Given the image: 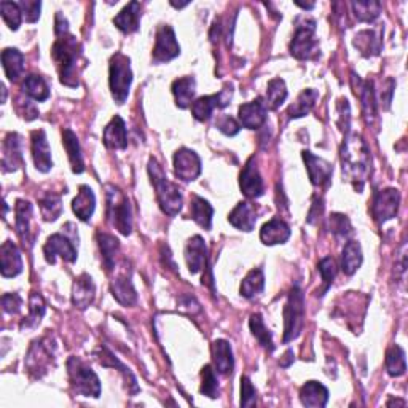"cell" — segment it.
Wrapping results in <instances>:
<instances>
[{"instance_id": "1", "label": "cell", "mask_w": 408, "mask_h": 408, "mask_svg": "<svg viewBox=\"0 0 408 408\" xmlns=\"http://www.w3.org/2000/svg\"><path fill=\"white\" fill-rule=\"evenodd\" d=\"M340 158L343 177L361 193L370 174V150L361 134H348L340 149Z\"/></svg>"}, {"instance_id": "2", "label": "cell", "mask_w": 408, "mask_h": 408, "mask_svg": "<svg viewBox=\"0 0 408 408\" xmlns=\"http://www.w3.org/2000/svg\"><path fill=\"white\" fill-rule=\"evenodd\" d=\"M56 42L51 47V56L56 62L57 72L61 76V83L69 88H76L79 83V69L76 62L81 55V47L79 40L69 32L61 35H56Z\"/></svg>"}, {"instance_id": "3", "label": "cell", "mask_w": 408, "mask_h": 408, "mask_svg": "<svg viewBox=\"0 0 408 408\" xmlns=\"http://www.w3.org/2000/svg\"><path fill=\"white\" fill-rule=\"evenodd\" d=\"M149 176L152 178L153 187L157 190V200L159 208H162L164 214L171 217L177 215L182 210L183 204L181 188L169 181L155 158H150L149 162Z\"/></svg>"}, {"instance_id": "4", "label": "cell", "mask_w": 408, "mask_h": 408, "mask_svg": "<svg viewBox=\"0 0 408 408\" xmlns=\"http://www.w3.org/2000/svg\"><path fill=\"white\" fill-rule=\"evenodd\" d=\"M106 201H107V219L112 227L118 230L121 234L130 236L132 230V212L130 200L123 191L115 185H106Z\"/></svg>"}, {"instance_id": "5", "label": "cell", "mask_w": 408, "mask_h": 408, "mask_svg": "<svg viewBox=\"0 0 408 408\" xmlns=\"http://www.w3.org/2000/svg\"><path fill=\"white\" fill-rule=\"evenodd\" d=\"M132 83L131 60L123 53H115L108 67V85H110L112 98L117 104H125L130 96Z\"/></svg>"}, {"instance_id": "6", "label": "cell", "mask_w": 408, "mask_h": 408, "mask_svg": "<svg viewBox=\"0 0 408 408\" xmlns=\"http://www.w3.org/2000/svg\"><path fill=\"white\" fill-rule=\"evenodd\" d=\"M290 53L300 61H308L319 53V40L316 38V21L311 18L298 19L295 34L290 42Z\"/></svg>"}, {"instance_id": "7", "label": "cell", "mask_w": 408, "mask_h": 408, "mask_svg": "<svg viewBox=\"0 0 408 408\" xmlns=\"http://www.w3.org/2000/svg\"><path fill=\"white\" fill-rule=\"evenodd\" d=\"M284 343L297 340L305 324V295L298 285H293L284 306Z\"/></svg>"}, {"instance_id": "8", "label": "cell", "mask_w": 408, "mask_h": 408, "mask_svg": "<svg viewBox=\"0 0 408 408\" xmlns=\"http://www.w3.org/2000/svg\"><path fill=\"white\" fill-rule=\"evenodd\" d=\"M67 373L70 378L74 391L85 397L98 399L101 395V381L91 368L85 362L76 357H69L67 361Z\"/></svg>"}, {"instance_id": "9", "label": "cell", "mask_w": 408, "mask_h": 408, "mask_svg": "<svg viewBox=\"0 0 408 408\" xmlns=\"http://www.w3.org/2000/svg\"><path fill=\"white\" fill-rule=\"evenodd\" d=\"M55 359L53 346L48 341V338H40L30 344L29 353L26 356V367H28L32 375H35L37 378L48 372L50 363Z\"/></svg>"}, {"instance_id": "10", "label": "cell", "mask_w": 408, "mask_h": 408, "mask_svg": "<svg viewBox=\"0 0 408 408\" xmlns=\"http://www.w3.org/2000/svg\"><path fill=\"white\" fill-rule=\"evenodd\" d=\"M181 55V45H178L174 29L171 26H159L157 30L155 48H153V61L168 62Z\"/></svg>"}, {"instance_id": "11", "label": "cell", "mask_w": 408, "mask_h": 408, "mask_svg": "<svg viewBox=\"0 0 408 408\" xmlns=\"http://www.w3.org/2000/svg\"><path fill=\"white\" fill-rule=\"evenodd\" d=\"M399 206H400V193L397 188H385L378 191L372 206L375 220L378 223H385L394 219L399 212Z\"/></svg>"}, {"instance_id": "12", "label": "cell", "mask_w": 408, "mask_h": 408, "mask_svg": "<svg viewBox=\"0 0 408 408\" xmlns=\"http://www.w3.org/2000/svg\"><path fill=\"white\" fill-rule=\"evenodd\" d=\"M232 94V86H225L219 94L203 96V98L196 99L193 104H191V113H193V117L198 121H208L215 108H223L230 104Z\"/></svg>"}, {"instance_id": "13", "label": "cell", "mask_w": 408, "mask_h": 408, "mask_svg": "<svg viewBox=\"0 0 408 408\" xmlns=\"http://www.w3.org/2000/svg\"><path fill=\"white\" fill-rule=\"evenodd\" d=\"M45 259L50 265L56 264V257H61L67 264H75L76 261V249L74 242H70L69 238L64 234H51L43 246Z\"/></svg>"}, {"instance_id": "14", "label": "cell", "mask_w": 408, "mask_h": 408, "mask_svg": "<svg viewBox=\"0 0 408 408\" xmlns=\"http://www.w3.org/2000/svg\"><path fill=\"white\" fill-rule=\"evenodd\" d=\"M176 176L183 182L196 181L201 174V158L190 149H181L174 155Z\"/></svg>"}, {"instance_id": "15", "label": "cell", "mask_w": 408, "mask_h": 408, "mask_svg": "<svg viewBox=\"0 0 408 408\" xmlns=\"http://www.w3.org/2000/svg\"><path fill=\"white\" fill-rule=\"evenodd\" d=\"M239 187L244 196L251 198V200L264 195V178L260 176L255 157L249 158L246 166L242 168L239 176Z\"/></svg>"}, {"instance_id": "16", "label": "cell", "mask_w": 408, "mask_h": 408, "mask_svg": "<svg viewBox=\"0 0 408 408\" xmlns=\"http://www.w3.org/2000/svg\"><path fill=\"white\" fill-rule=\"evenodd\" d=\"M351 81H353V88L356 96H359L361 104H362V112L366 121L370 125L373 123V120L376 118V98L373 91L372 81H363L359 79V75H356L354 72L351 74Z\"/></svg>"}, {"instance_id": "17", "label": "cell", "mask_w": 408, "mask_h": 408, "mask_svg": "<svg viewBox=\"0 0 408 408\" xmlns=\"http://www.w3.org/2000/svg\"><path fill=\"white\" fill-rule=\"evenodd\" d=\"M23 164V140L16 132H8L2 145V169L4 172L16 171Z\"/></svg>"}, {"instance_id": "18", "label": "cell", "mask_w": 408, "mask_h": 408, "mask_svg": "<svg viewBox=\"0 0 408 408\" xmlns=\"http://www.w3.org/2000/svg\"><path fill=\"white\" fill-rule=\"evenodd\" d=\"M303 159L306 163V169H308V176L312 185H316V187H324V185H327L330 182L332 174H334V166L329 162H325L324 158L312 155L308 150L303 152Z\"/></svg>"}, {"instance_id": "19", "label": "cell", "mask_w": 408, "mask_h": 408, "mask_svg": "<svg viewBox=\"0 0 408 408\" xmlns=\"http://www.w3.org/2000/svg\"><path fill=\"white\" fill-rule=\"evenodd\" d=\"M185 261L191 274H196L208 268V247L201 236H193L185 246Z\"/></svg>"}, {"instance_id": "20", "label": "cell", "mask_w": 408, "mask_h": 408, "mask_svg": "<svg viewBox=\"0 0 408 408\" xmlns=\"http://www.w3.org/2000/svg\"><path fill=\"white\" fill-rule=\"evenodd\" d=\"M268 108L261 98L246 102L239 107V121L247 130H259L265 125Z\"/></svg>"}, {"instance_id": "21", "label": "cell", "mask_w": 408, "mask_h": 408, "mask_svg": "<svg viewBox=\"0 0 408 408\" xmlns=\"http://www.w3.org/2000/svg\"><path fill=\"white\" fill-rule=\"evenodd\" d=\"M32 158H34L35 168L40 172H48L53 168L51 149L43 130L32 131Z\"/></svg>"}, {"instance_id": "22", "label": "cell", "mask_w": 408, "mask_h": 408, "mask_svg": "<svg viewBox=\"0 0 408 408\" xmlns=\"http://www.w3.org/2000/svg\"><path fill=\"white\" fill-rule=\"evenodd\" d=\"M0 271L4 278H15L23 271V259L21 252L16 247L15 242L5 241L0 247Z\"/></svg>"}, {"instance_id": "23", "label": "cell", "mask_w": 408, "mask_h": 408, "mask_svg": "<svg viewBox=\"0 0 408 408\" xmlns=\"http://www.w3.org/2000/svg\"><path fill=\"white\" fill-rule=\"evenodd\" d=\"M30 220H32V204L26 200H18L15 206V227L19 239H21L23 244L28 247L34 244Z\"/></svg>"}, {"instance_id": "24", "label": "cell", "mask_w": 408, "mask_h": 408, "mask_svg": "<svg viewBox=\"0 0 408 408\" xmlns=\"http://www.w3.org/2000/svg\"><path fill=\"white\" fill-rule=\"evenodd\" d=\"M94 297H96V285L93 283V278L86 273L80 274L72 285V303L76 308L85 310L94 302Z\"/></svg>"}, {"instance_id": "25", "label": "cell", "mask_w": 408, "mask_h": 408, "mask_svg": "<svg viewBox=\"0 0 408 408\" xmlns=\"http://www.w3.org/2000/svg\"><path fill=\"white\" fill-rule=\"evenodd\" d=\"M104 145L110 150H125L128 147L126 123L121 117H113L104 130Z\"/></svg>"}, {"instance_id": "26", "label": "cell", "mask_w": 408, "mask_h": 408, "mask_svg": "<svg viewBox=\"0 0 408 408\" xmlns=\"http://www.w3.org/2000/svg\"><path fill=\"white\" fill-rule=\"evenodd\" d=\"M289 238H290V228L280 219H273L270 222H266L260 230V239L266 246L284 244Z\"/></svg>"}, {"instance_id": "27", "label": "cell", "mask_w": 408, "mask_h": 408, "mask_svg": "<svg viewBox=\"0 0 408 408\" xmlns=\"http://www.w3.org/2000/svg\"><path fill=\"white\" fill-rule=\"evenodd\" d=\"M300 400L305 407L322 408L329 402V389L317 381H308L300 389Z\"/></svg>"}, {"instance_id": "28", "label": "cell", "mask_w": 408, "mask_h": 408, "mask_svg": "<svg viewBox=\"0 0 408 408\" xmlns=\"http://www.w3.org/2000/svg\"><path fill=\"white\" fill-rule=\"evenodd\" d=\"M228 222L232 223L234 228L241 230V232H252L255 223H257V214L255 209L249 203H239L236 204V208L230 212Z\"/></svg>"}, {"instance_id": "29", "label": "cell", "mask_w": 408, "mask_h": 408, "mask_svg": "<svg viewBox=\"0 0 408 408\" xmlns=\"http://www.w3.org/2000/svg\"><path fill=\"white\" fill-rule=\"evenodd\" d=\"M62 144L64 149L67 152L70 166H72V171L75 174H81L85 171V162H83V155H81V149H80V142L76 134L72 130H64L62 131Z\"/></svg>"}, {"instance_id": "30", "label": "cell", "mask_w": 408, "mask_h": 408, "mask_svg": "<svg viewBox=\"0 0 408 408\" xmlns=\"http://www.w3.org/2000/svg\"><path fill=\"white\" fill-rule=\"evenodd\" d=\"M212 359L215 370L222 375H228L233 372L234 357L230 343L227 340H215L212 343Z\"/></svg>"}, {"instance_id": "31", "label": "cell", "mask_w": 408, "mask_h": 408, "mask_svg": "<svg viewBox=\"0 0 408 408\" xmlns=\"http://www.w3.org/2000/svg\"><path fill=\"white\" fill-rule=\"evenodd\" d=\"M72 209L75 215L83 222H88L93 217L96 209V196L88 185H81L80 187L79 193H76L75 200L72 201Z\"/></svg>"}, {"instance_id": "32", "label": "cell", "mask_w": 408, "mask_h": 408, "mask_svg": "<svg viewBox=\"0 0 408 408\" xmlns=\"http://www.w3.org/2000/svg\"><path fill=\"white\" fill-rule=\"evenodd\" d=\"M139 19H140V4L130 2L117 16L113 18V24L117 26V29H120L123 34H132V32H136L139 29Z\"/></svg>"}, {"instance_id": "33", "label": "cell", "mask_w": 408, "mask_h": 408, "mask_svg": "<svg viewBox=\"0 0 408 408\" xmlns=\"http://www.w3.org/2000/svg\"><path fill=\"white\" fill-rule=\"evenodd\" d=\"M172 94L176 98V104L178 108H187L193 102V96L196 93V81L193 76H182L172 83Z\"/></svg>"}, {"instance_id": "34", "label": "cell", "mask_w": 408, "mask_h": 408, "mask_svg": "<svg viewBox=\"0 0 408 408\" xmlns=\"http://www.w3.org/2000/svg\"><path fill=\"white\" fill-rule=\"evenodd\" d=\"M112 295L120 305L123 306H132L137 302V293L131 279L128 276H118L112 280Z\"/></svg>"}, {"instance_id": "35", "label": "cell", "mask_w": 408, "mask_h": 408, "mask_svg": "<svg viewBox=\"0 0 408 408\" xmlns=\"http://www.w3.org/2000/svg\"><path fill=\"white\" fill-rule=\"evenodd\" d=\"M2 66L10 81L19 80L24 72V55L16 48H5L2 51Z\"/></svg>"}, {"instance_id": "36", "label": "cell", "mask_w": 408, "mask_h": 408, "mask_svg": "<svg viewBox=\"0 0 408 408\" xmlns=\"http://www.w3.org/2000/svg\"><path fill=\"white\" fill-rule=\"evenodd\" d=\"M381 37L376 34L375 30H361L359 34H356L354 37V47L361 51L362 56L372 57L378 56L381 51Z\"/></svg>"}, {"instance_id": "37", "label": "cell", "mask_w": 408, "mask_h": 408, "mask_svg": "<svg viewBox=\"0 0 408 408\" xmlns=\"http://www.w3.org/2000/svg\"><path fill=\"white\" fill-rule=\"evenodd\" d=\"M363 255L361 244L357 241H349L346 242V246L343 247L341 252V270L348 276H353V274L359 270L362 265Z\"/></svg>"}, {"instance_id": "38", "label": "cell", "mask_w": 408, "mask_h": 408, "mask_svg": "<svg viewBox=\"0 0 408 408\" xmlns=\"http://www.w3.org/2000/svg\"><path fill=\"white\" fill-rule=\"evenodd\" d=\"M190 215H191V219H193L201 228L210 230V227H212L214 208L210 206L209 201L204 200V198L196 196V195L191 198Z\"/></svg>"}, {"instance_id": "39", "label": "cell", "mask_w": 408, "mask_h": 408, "mask_svg": "<svg viewBox=\"0 0 408 408\" xmlns=\"http://www.w3.org/2000/svg\"><path fill=\"white\" fill-rule=\"evenodd\" d=\"M317 99H319V93L316 91V89H312V88L303 89L297 98V101L289 107L287 115H289L290 120L305 117V115H308L312 110V107H314Z\"/></svg>"}, {"instance_id": "40", "label": "cell", "mask_w": 408, "mask_h": 408, "mask_svg": "<svg viewBox=\"0 0 408 408\" xmlns=\"http://www.w3.org/2000/svg\"><path fill=\"white\" fill-rule=\"evenodd\" d=\"M98 244L102 254V264H104L107 271H112L115 265V257H117L120 249L118 239L112 234L98 233Z\"/></svg>"}, {"instance_id": "41", "label": "cell", "mask_w": 408, "mask_h": 408, "mask_svg": "<svg viewBox=\"0 0 408 408\" xmlns=\"http://www.w3.org/2000/svg\"><path fill=\"white\" fill-rule=\"evenodd\" d=\"M265 289V274L261 268H255L247 276L242 279L239 292L244 298H254Z\"/></svg>"}, {"instance_id": "42", "label": "cell", "mask_w": 408, "mask_h": 408, "mask_svg": "<svg viewBox=\"0 0 408 408\" xmlns=\"http://www.w3.org/2000/svg\"><path fill=\"white\" fill-rule=\"evenodd\" d=\"M386 370L389 375L394 376V378H399V376L405 375L407 372L405 351L402 349L399 344H394V346L386 351Z\"/></svg>"}, {"instance_id": "43", "label": "cell", "mask_w": 408, "mask_h": 408, "mask_svg": "<svg viewBox=\"0 0 408 408\" xmlns=\"http://www.w3.org/2000/svg\"><path fill=\"white\" fill-rule=\"evenodd\" d=\"M23 89H24V93L29 96V98L35 99L38 102L47 101L50 98V88H48L47 81H45L43 76H40V75L30 74V75L26 76V80L23 83Z\"/></svg>"}, {"instance_id": "44", "label": "cell", "mask_w": 408, "mask_h": 408, "mask_svg": "<svg viewBox=\"0 0 408 408\" xmlns=\"http://www.w3.org/2000/svg\"><path fill=\"white\" fill-rule=\"evenodd\" d=\"M45 311H47V306H45V302L40 293H30V298H29V316L24 319L21 322V329H32V327H37L38 324H40L42 317L45 316Z\"/></svg>"}, {"instance_id": "45", "label": "cell", "mask_w": 408, "mask_h": 408, "mask_svg": "<svg viewBox=\"0 0 408 408\" xmlns=\"http://www.w3.org/2000/svg\"><path fill=\"white\" fill-rule=\"evenodd\" d=\"M285 99H287V86L284 80L273 79L270 83H268V88H266V101H265L266 108L276 110V108H279L284 104Z\"/></svg>"}, {"instance_id": "46", "label": "cell", "mask_w": 408, "mask_h": 408, "mask_svg": "<svg viewBox=\"0 0 408 408\" xmlns=\"http://www.w3.org/2000/svg\"><path fill=\"white\" fill-rule=\"evenodd\" d=\"M354 16L361 23H372L381 13V4L376 0H361V2L351 4Z\"/></svg>"}, {"instance_id": "47", "label": "cell", "mask_w": 408, "mask_h": 408, "mask_svg": "<svg viewBox=\"0 0 408 408\" xmlns=\"http://www.w3.org/2000/svg\"><path fill=\"white\" fill-rule=\"evenodd\" d=\"M249 327H251L252 335L257 338L259 343L264 346L268 353H273L274 351V343H273V336L270 334V330L266 329V325L264 322V319L259 314H252L251 319H249Z\"/></svg>"}, {"instance_id": "48", "label": "cell", "mask_w": 408, "mask_h": 408, "mask_svg": "<svg viewBox=\"0 0 408 408\" xmlns=\"http://www.w3.org/2000/svg\"><path fill=\"white\" fill-rule=\"evenodd\" d=\"M38 204H40V212L43 219L47 222H55L57 220V217H61L62 214V200L60 195L47 193L38 200Z\"/></svg>"}, {"instance_id": "49", "label": "cell", "mask_w": 408, "mask_h": 408, "mask_svg": "<svg viewBox=\"0 0 408 408\" xmlns=\"http://www.w3.org/2000/svg\"><path fill=\"white\" fill-rule=\"evenodd\" d=\"M98 359H99V362L102 363V366L120 368V372L125 375L126 381H130V386L132 387V391H134V392L139 391L137 381H136V378H134V375L130 372V368L125 367L123 363H121V362L117 359V357H115L107 348H101V349L98 351Z\"/></svg>"}, {"instance_id": "50", "label": "cell", "mask_w": 408, "mask_h": 408, "mask_svg": "<svg viewBox=\"0 0 408 408\" xmlns=\"http://www.w3.org/2000/svg\"><path fill=\"white\" fill-rule=\"evenodd\" d=\"M0 15H2L4 21L11 30H18L19 26L23 21V11L19 8V5L15 2H0Z\"/></svg>"}, {"instance_id": "51", "label": "cell", "mask_w": 408, "mask_h": 408, "mask_svg": "<svg viewBox=\"0 0 408 408\" xmlns=\"http://www.w3.org/2000/svg\"><path fill=\"white\" fill-rule=\"evenodd\" d=\"M200 392L210 399L219 397V381H217L215 370L210 366H204L201 370V387Z\"/></svg>"}, {"instance_id": "52", "label": "cell", "mask_w": 408, "mask_h": 408, "mask_svg": "<svg viewBox=\"0 0 408 408\" xmlns=\"http://www.w3.org/2000/svg\"><path fill=\"white\" fill-rule=\"evenodd\" d=\"M319 273H321V278H322V283H324V289L321 290L319 295H324V293L330 289V285L334 284V279L336 276L335 260L332 257L322 259L321 261H319Z\"/></svg>"}, {"instance_id": "53", "label": "cell", "mask_w": 408, "mask_h": 408, "mask_svg": "<svg viewBox=\"0 0 408 408\" xmlns=\"http://www.w3.org/2000/svg\"><path fill=\"white\" fill-rule=\"evenodd\" d=\"M330 230H332V233L338 236V238H348L351 232H353L349 219L343 214H332Z\"/></svg>"}, {"instance_id": "54", "label": "cell", "mask_w": 408, "mask_h": 408, "mask_svg": "<svg viewBox=\"0 0 408 408\" xmlns=\"http://www.w3.org/2000/svg\"><path fill=\"white\" fill-rule=\"evenodd\" d=\"M257 404V391L247 376L241 378V407H254Z\"/></svg>"}, {"instance_id": "55", "label": "cell", "mask_w": 408, "mask_h": 408, "mask_svg": "<svg viewBox=\"0 0 408 408\" xmlns=\"http://www.w3.org/2000/svg\"><path fill=\"white\" fill-rule=\"evenodd\" d=\"M19 8L23 11V16L26 18L28 23H35L40 18V8H42V2H32V0H21L18 2Z\"/></svg>"}, {"instance_id": "56", "label": "cell", "mask_w": 408, "mask_h": 408, "mask_svg": "<svg viewBox=\"0 0 408 408\" xmlns=\"http://www.w3.org/2000/svg\"><path fill=\"white\" fill-rule=\"evenodd\" d=\"M21 306L23 298L18 293H5V295H2V308L6 314H18L21 311Z\"/></svg>"}, {"instance_id": "57", "label": "cell", "mask_w": 408, "mask_h": 408, "mask_svg": "<svg viewBox=\"0 0 408 408\" xmlns=\"http://www.w3.org/2000/svg\"><path fill=\"white\" fill-rule=\"evenodd\" d=\"M217 128L225 134V136H236L239 132V125L236 123V120L228 117V115H223V117L219 118L217 121Z\"/></svg>"}, {"instance_id": "58", "label": "cell", "mask_w": 408, "mask_h": 408, "mask_svg": "<svg viewBox=\"0 0 408 408\" xmlns=\"http://www.w3.org/2000/svg\"><path fill=\"white\" fill-rule=\"evenodd\" d=\"M284 357H285V361H280L279 363H280V367H284V368H287L290 366V363L293 362V351L292 349H289L287 351V353L284 354Z\"/></svg>"}, {"instance_id": "59", "label": "cell", "mask_w": 408, "mask_h": 408, "mask_svg": "<svg viewBox=\"0 0 408 408\" xmlns=\"http://www.w3.org/2000/svg\"><path fill=\"white\" fill-rule=\"evenodd\" d=\"M298 6H302V8H306V10H311V8H314V4H300L297 2Z\"/></svg>"}, {"instance_id": "60", "label": "cell", "mask_w": 408, "mask_h": 408, "mask_svg": "<svg viewBox=\"0 0 408 408\" xmlns=\"http://www.w3.org/2000/svg\"><path fill=\"white\" fill-rule=\"evenodd\" d=\"M172 6H176V8H183L185 5H188V2H183V4H176V2H171Z\"/></svg>"}]
</instances>
